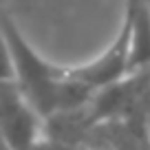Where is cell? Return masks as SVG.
Instances as JSON below:
<instances>
[{"instance_id": "obj_4", "label": "cell", "mask_w": 150, "mask_h": 150, "mask_svg": "<svg viewBox=\"0 0 150 150\" xmlns=\"http://www.w3.org/2000/svg\"><path fill=\"white\" fill-rule=\"evenodd\" d=\"M132 16L130 29V75L150 69V0H126Z\"/></svg>"}, {"instance_id": "obj_3", "label": "cell", "mask_w": 150, "mask_h": 150, "mask_svg": "<svg viewBox=\"0 0 150 150\" xmlns=\"http://www.w3.org/2000/svg\"><path fill=\"white\" fill-rule=\"evenodd\" d=\"M130 29H132V16L126 7L124 20L115 38L110 40V44L86 64L69 66V73L75 80L93 86L95 91L106 88V86L128 77L130 75Z\"/></svg>"}, {"instance_id": "obj_5", "label": "cell", "mask_w": 150, "mask_h": 150, "mask_svg": "<svg viewBox=\"0 0 150 150\" xmlns=\"http://www.w3.org/2000/svg\"><path fill=\"white\" fill-rule=\"evenodd\" d=\"M144 132H146V137H148V144H150V112L146 115V122H144Z\"/></svg>"}, {"instance_id": "obj_2", "label": "cell", "mask_w": 150, "mask_h": 150, "mask_svg": "<svg viewBox=\"0 0 150 150\" xmlns=\"http://www.w3.org/2000/svg\"><path fill=\"white\" fill-rule=\"evenodd\" d=\"M47 122L49 119L22 93L18 82L5 75L0 88V132L5 144L9 148H31L40 144Z\"/></svg>"}, {"instance_id": "obj_1", "label": "cell", "mask_w": 150, "mask_h": 150, "mask_svg": "<svg viewBox=\"0 0 150 150\" xmlns=\"http://www.w3.org/2000/svg\"><path fill=\"white\" fill-rule=\"evenodd\" d=\"M2 40L9 57L7 75L18 82L22 93L47 119L66 112H77L93 104L97 91L75 80L69 73V66L44 60L24 38V33L9 13H2Z\"/></svg>"}]
</instances>
